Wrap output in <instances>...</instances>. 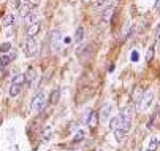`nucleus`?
I'll return each mask as SVG.
<instances>
[{"label": "nucleus", "mask_w": 160, "mask_h": 151, "mask_svg": "<svg viewBox=\"0 0 160 151\" xmlns=\"http://www.w3.org/2000/svg\"><path fill=\"white\" fill-rule=\"evenodd\" d=\"M133 112H135V107H133V105L130 103V105L124 107V108H122V112H121V115H119V121H121V124H119V127H121V129H124L125 132H127V130L130 129V126H132Z\"/></svg>", "instance_id": "f257e3e1"}, {"label": "nucleus", "mask_w": 160, "mask_h": 151, "mask_svg": "<svg viewBox=\"0 0 160 151\" xmlns=\"http://www.w3.org/2000/svg\"><path fill=\"white\" fill-rule=\"evenodd\" d=\"M45 107H46V97H45L43 92H40V94L35 95L33 100H32V110L35 113H40Z\"/></svg>", "instance_id": "f03ea898"}, {"label": "nucleus", "mask_w": 160, "mask_h": 151, "mask_svg": "<svg viewBox=\"0 0 160 151\" xmlns=\"http://www.w3.org/2000/svg\"><path fill=\"white\" fill-rule=\"evenodd\" d=\"M25 54H27L29 57H33L38 54V43L35 38H27V42H25Z\"/></svg>", "instance_id": "7ed1b4c3"}, {"label": "nucleus", "mask_w": 160, "mask_h": 151, "mask_svg": "<svg viewBox=\"0 0 160 151\" xmlns=\"http://www.w3.org/2000/svg\"><path fill=\"white\" fill-rule=\"evenodd\" d=\"M152 99H154V92H152V91L144 92L143 97H141V102H140V105H138L136 110H146V108H149L151 103H152Z\"/></svg>", "instance_id": "20e7f679"}, {"label": "nucleus", "mask_w": 160, "mask_h": 151, "mask_svg": "<svg viewBox=\"0 0 160 151\" xmlns=\"http://www.w3.org/2000/svg\"><path fill=\"white\" fill-rule=\"evenodd\" d=\"M111 110H113V105L111 102H106L102 108V112H100V121H108L110 119V115H111Z\"/></svg>", "instance_id": "39448f33"}, {"label": "nucleus", "mask_w": 160, "mask_h": 151, "mask_svg": "<svg viewBox=\"0 0 160 151\" xmlns=\"http://www.w3.org/2000/svg\"><path fill=\"white\" fill-rule=\"evenodd\" d=\"M49 37H51V43H52V49H54V51H57V49H59V43H60V38H62L60 32H59V30H52Z\"/></svg>", "instance_id": "423d86ee"}, {"label": "nucleus", "mask_w": 160, "mask_h": 151, "mask_svg": "<svg viewBox=\"0 0 160 151\" xmlns=\"http://www.w3.org/2000/svg\"><path fill=\"white\" fill-rule=\"evenodd\" d=\"M35 76H37V73H35V70H33V68L32 67H29L27 68V72H25L24 73V83H25V86H30L32 85V81L35 80Z\"/></svg>", "instance_id": "0eeeda50"}, {"label": "nucleus", "mask_w": 160, "mask_h": 151, "mask_svg": "<svg viewBox=\"0 0 160 151\" xmlns=\"http://www.w3.org/2000/svg\"><path fill=\"white\" fill-rule=\"evenodd\" d=\"M87 126L90 127V129H95L97 127V124H98V115L95 113V112H90V115H87Z\"/></svg>", "instance_id": "6e6552de"}, {"label": "nucleus", "mask_w": 160, "mask_h": 151, "mask_svg": "<svg viewBox=\"0 0 160 151\" xmlns=\"http://www.w3.org/2000/svg\"><path fill=\"white\" fill-rule=\"evenodd\" d=\"M114 11H116V8L114 7H108L103 13H102V19H103V22H111V18L114 16Z\"/></svg>", "instance_id": "1a4fd4ad"}, {"label": "nucleus", "mask_w": 160, "mask_h": 151, "mask_svg": "<svg viewBox=\"0 0 160 151\" xmlns=\"http://www.w3.org/2000/svg\"><path fill=\"white\" fill-rule=\"evenodd\" d=\"M40 29H41V24H40V22H33V24H30V25L27 27V37L33 38V37L40 32Z\"/></svg>", "instance_id": "9d476101"}, {"label": "nucleus", "mask_w": 160, "mask_h": 151, "mask_svg": "<svg viewBox=\"0 0 160 151\" xmlns=\"http://www.w3.org/2000/svg\"><path fill=\"white\" fill-rule=\"evenodd\" d=\"M13 24H15V15H13V13H6V15L3 16V19H2V25L3 27H10Z\"/></svg>", "instance_id": "9b49d317"}, {"label": "nucleus", "mask_w": 160, "mask_h": 151, "mask_svg": "<svg viewBox=\"0 0 160 151\" xmlns=\"http://www.w3.org/2000/svg\"><path fill=\"white\" fill-rule=\"evenodd\" d=\"M21 91H22V85H11L10 95H11V97H18V95L21 94Z\"/></svg>", "instance_id": "f8f14e48"}, {"label": "nucleus", "mask_w": 160, "mask_h": 151, "mask_svg": "<svg viewBox=\"0 0 160 151\" xmlns=\"http://www.w3.org/2000/svg\"><path fill=\"white\" fill-rule=\"evenodd\" d=\"M59 99H60V89H54L51 92V97H49V103H57L59 102Z\"/></svg>", "instance_id": "ddd939ff"}, {"label": "nucleus", "mask_w": 160, "mask_h": 151, "mask_svg": "<svg viewBox=\"0 0 160 151\" xmlns=\"http://www.w3.org/2000/svg\"><path fill=\"white\" fill-rule=\"evenodd\" d=\"M143 91H141V88H136V91H135V95H133V102H135V107L138 108V105H140V102H141V97H143Z\"/></svg>", "instance_id": "4468645a"}, {"label": "nucleus", "mask_w": 160, "mask_h": 151, "mask_svg": "<svg viewBox=\"0 0 160 151\" xmlns=\"http://www.w3.org/2000/svg\"><path fill=\"white\" fill-rule=\"evenodd\" d=\"M124 137H125V130H124V129H121V127L114 129V139H116L117 142H122Z\"/></svg>", "instance_id": "2eb2a0df"}, {"label": "nucleus", "mask_w": 160, "mask_h": 151, "mask_svg": "<svg viewBox=\"0 0 160 151\" xmlns=\"http://www.w3.org/2000/svg\"><path fill=\"white\" fill-rule=\"evenodd\" d=\"M37 18H38V15H37V11H30L27 16H25L24 19H25V22H27L29 25L30 24H33V22H37Z\"/></svg>", "instance_id": "dca6fc26"}, {"label": "nucleus", "mask_w": 160, "mask_h": 151, "mask_svg": "<svg viewBox=\"0 0 160 151\" xmlns=\"http://www.w3.org/2000/svg\"><path fill=\"white\" fill-rule=\"evenodd\" d=\"M15 57V54H11V56H6V54H3V56H0V67H6L10 62H11V59Z\"/></svg>", "instance_id": "f3484780"}, {"label": "nucleus", "mask_w": 160, "mask_h": 151, "mask_svg": "<svg viewBox=\"0 0 160 151\" xmlns=\"http://www.w3.org/2000/svg\"><path fill=\"white\" fill-rule=\"evenodd\" d=\"M83 38H84V29L79 25L76 29V34H75V40H76V42H83Z\"/></svg>", "instance_id": "a211bd4d"}, {"label": "nucleus", "mask_w": 160, "mask_h": 151, "mask_svg": "<svg viewBox=\"0 0 160 151\" xmlns=\"http://www.w3.org/2000/svg\"><path fill=\"white\" fill-rule=\"evenodd\" d=\"M158 148V140L157 139H151L148 143V151H157Z\"/></svg>", "instance_id": "6ab92c4d"}, {"label": "nucleus", "mask_w": 160, "mask_h": 151, "mask_svg": "<svg viewBox=\"0 0 160 151\" xmlns=\"http://www.w3.org/2000/svg\"><path fill=\"white\" fill-rule=\"evenodd\" d=\"M22 83H24V75H21V73H16L15 76H13L11 85H22Z\"/></svg>", "instance_id": "aec40b11"}, {"label": "nucleus", "mask_w": 160, "mask_h": 151, "mask_svg": "<svg viewBox=\"0 0 160 151\" xmlns=\"http://www.w3.org/2000/svg\"><path fill=\"white\" fill-rule=\"evenodd\" d=\"M119 124H121V121H119V116H116V118H111V121H110V127L114 130V129H117L119 127Z\"/></svg>", "instance_id": "412c9836"}, {"label": "nucleus", "mask_w": 160, "mask_h": 151, "mask_svg": "<svg viewBox=\"0 0 160 151\" xmlns=\"http://www.w3.org/2000/svg\"><path fill=\"white\" fill-rule=\"evenodd\" d=\"M30 11H32V10H30V5H22V7H21V16L25 18Z\"/></svg>", "instance_id": "4be33fe9"}, {"label": "nucleus", "mask_w": 160, "mask_h": 151, "mask_svg": "<svg viewBox=\"0 0 160 151\" xmlns=\"http://www.w3.org/2000/svg\"><path fill=\"white\" fill-rule=\"evenodd\" d=\"M10 49H11V43H10V42L0 45V53H3V54H5V53H8Z\"/></svg>", "instance_id": "5701e85b"}, {"label": "nucleus", "mask_w": 160, "mask_h": 151, "mask_svg": "<svg viewBox=\"0 0 160 151\" xmlns=\"http://www.w3.org/2000/svg\"><path fill=\"white\" fill-rule=\"evenodd\" d=\"M83 139H84V132H83V130H79V132L73 137V142H75V143H78V142H81Z\"/></svg>", "instance_id": "b1692460"}, {"label": "nucleus", "mask_w": 160, "mask_h": 151, "mask_svg": "<svg viewBox=\"0 0 160 151\" xmlns=\"http://www.w3.org/2000/svg\"><path fill=\"white\" fill-rule=\"evenodd\" d=\"M152 57H154V48H149L148 53H146V59H148V62H151Z\"/></svg>", "instance_id": "393cba45"}, {"label": "nucleus", "mask_w": 160, "mask_h": 151, "mask_svg": "<svg viewBox=\"0 0 160 151\" xmlns=\"http://www.w3.org/2000/svg\"><path fill=\"white\" fill-rule=\"evenodd\" d=\"M49 137H51V129H46V130L43 132V142H48Z\"/></svg>", "instance_id": "a878e982"}, {"label": "nucleus", "mask_w": 160, "mask_h": 151, "mask_svg": "<svg viewBox=\"0 0 160 151\" xmlns=\"http://www.w3.org/2000/svg\"><path fill=\"white\" fill-rule=\"evenodd\" d=\"M106 2H108V0H97V2L94 3V7H102V5L106 3Z\"/></svg>", "instance_id": "bb28decb"}, {"label": "nucleus", "mask_w": 160, "mask_h": 151, "mask_svg": "<svg viewBox=\"0 0 160 151\" xmlns=\"http://www.w3.org/2000/svg\"><path fill=\"white\" fill-rule=\"evenodd\" d=\"M138 57H140L138 56V51H133L132 53V61H138Z\"/></svg>", "instance_id": "cd10ccee"}, {"label": "nucleus", "mask_w": 160, "mask_h": 151, "mask_svg": "<svg viewBox=\"0 0 160 151\" xmlns=\"http://www.w3.org/2000/svg\"><path fill=\"white\" fill-rule=\"evenodd\" d=\"M154 119H155V116H152V119L148 122V129H152V126H154Z\"/></svg>", "instance_id": "c85d7f7f"}, {"label": "nucleus", "mask_w": 160, "mask_h": 151, "mask_svg": "<svg viewBox=\"0 0 160 151\" xmlns=\"http://www.w3.org/2000/svg\"><path fill=\"white\" fill-rule=\"evenodd\" d=\"M160 37V24H158V27H157V30H155V40Z\"/></svg>", "instance_id": "c756f323"}, {"label": "nucleus", "mask_w": 160, "mask_h": 151, "mask_svg": "<svg viewBox=\"0 0 160 151\" xmlns=\"http://www.w3.org/2000/svg\"><path fill=\"white\" fill-rule=\"evenodd\" d=\"M154 10H155V11H160V0H157V3H155Z\"/></svg>", "instance_id": "7c9ffc66"}, {"label": "nucleus", "mask_w": 160, "mask_h": 151, "mask_svg": "<svg viewBox=\"0 0 160 151\" xmlns=\"http://www.w3.org/2000/svg\"><path fill=\"white\" fill-rule=\"evenodd\" d=\"M113 70H114V64H110L108 65V72H113Z\"/></svg>", "instance_id": "2f4dec72"}, {"label": "nucleus", "mask_w": 160, "mask_h": 151, "mask_svg": "<svg viewBox=\"0 0 160 151\" xmlns=\"http://www.w3.org/2000/svg\"><path fill=\"white\" fill-rule=\"evenodd\" d=\"M157 51H158V53H160V37H158V38H157Z\"/></svg>", "instance_id": "473e14b6"}, {"label": "nucleus", "mask_w": 160, "mask_h": 151, "mask_svg": "<svg viewBox=\"0 0 160 151\" xmlns=\"http://www.w3.org/2000/svg\"><path fill=\"white\" fill-rule=\"evenodd\" d=\"M0 124H2V118H0Z\"/></svg>", "instance_id": "72a5a7b5"}, {"label": "nucleus", "mask_w": 160, "mask_h": 151, "mask_svg": "<svg viewBox=\"0 0 160 151\" xmlns=\"http://www.w3.org/2000/svg\"><path fill=\"white\" fill-rule=\"evenodd\" d=\"M0 2H3V0H0Z\"/></svg>", "instance_id": "f704fd0d"}]
</instances>
